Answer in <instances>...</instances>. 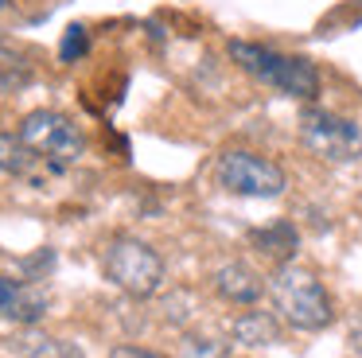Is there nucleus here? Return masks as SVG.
<instances>
[{"label": "nucleus", "mask_w": 362, "mask_h": 358, "mask_svg": "<svg viewBox=\"0 0 362 358\" xmlns=\"http://www.w3.org/2000/svg\"><path fill=\"white\" fill-rule=\"evenodd\" d=\"M253 241L261 246V253L276 257V261H288L300 238H296V230H292L288 222H273L269 230H253Z\"/></svg>", "instance_id": "obj_11"}, {"label": "nucleus", "mask_w": 362, "mask_h": 358, "mask_svg": "<svg viewBox=\"0 0 362 358\" xmlns=\"http://www.w3.org/2000/svg\"><path fill=\"white\" fill-rule=\"evenodd\" d=\"M20 140L47 163V171H66L82 160L86 152V137L82 129L59 109H32L20 121Z\"/></svg>", "instance_id": "obj_3"}, {"label": "nucleus", "mask_w": 362, "mask_h": 358, "mask_svg": "<svg viewBox=\"0 0 362 358\" xmlns=\"http://www.w3.org/2000/svg\"><path fill=\"white\" fill-rule=\"evenodd\" d=\"M20 358H78V350L63 339H51V335H28L20 342Z\"/></svg>", "instance_id": "obj_12"}, {"label": "nucleus", "mask_w": 362, "mask_h": 358, "mask_svg": "<svg viewBox=\"0 0 362 358\" xmlns=\"http://www.w3.org/2000/svg\"><path fill=\"white\" fill-rule=\"evenodd\" d=\"M43 311H47V296L40 288L24 284V280H12V277H0V319L8 323H40Z\"/></svg>", "instance_id": "obj_7"}, {"label": "nucleus", "mask_w": 362, "mask_h": 358, "mask_svg": "<svg viewBox=\"0 0 362 358\" xmlns=\"http://www.w3.org/2000/svg\"><path fill=\"white\" fill-rule=\"evenodd\" d=\"M234 339L242 347H273V342H281V323L269 311H245L234 319Z\"/></svg>", "instance_id": "obj_10"}, {"label": "nucleus", "mask_w": 362, "mask_h": 358, "mask_svg": "<svg viewBox=\"0 0 362 358\" xmlns=\"http://www.w3.org/2000/svg\"><path fill=\"white\" fill-rule=\"evenodd\" d=\"M351 347H354V354L362 358V323H354V327H351Z\"/></svg>", "instance_id": "obj_16"}, {"label": "nucleus", "mask_w": 362, "mask_h": 358, "mask_svg": "<svg viewBox=\"0 0 362 358\" xmlns=\"http://www.w3.org/2000/svg\"><path fill=\"white\" fill-rule=\"evenodd\" d=\"M183 358H226V347L214 342V339H187Z\"/></svg>", "instance_id": "obj_14"}, {"label": "nucleus", "mask_w": 362, "mask_h": 358, "mask_svg": "<svg viewBox=\"0 0 362 358\" xmlns=\"http://www.w3.org/2000/svg\"><path fill=\"white\" fill-rule=\"evenodd\" d=\"M40 168L47 171V163L20 140V132H0V171L4 175H20V179H35Z\"/></svg>", "instance_id": "obj_9"}, {"label": "nucleus", "mask_w": 362, "mask_h": 358, "mask_svg": "<svg viewBox=\"0 0 362 358\" xmlns=\"http://www.w3.org/2000/svg\"><path fill=\"white\" fill-rule=\"evenodd\" d=\"M110 358H164V354H156L148 347H113Z\"/></svg>", "instance_id": "obj_15"}, {"label": "nucleus", "mask_w": 362, "mask_h": 358, "mask_svg": "<svg viewBox=\"0 0 362 358\" xmlns=\"http://www.w3.org/2000/svg\"><path fill=\"white\" fill-rule=\"evenodd\" d=\"M226 51L250 78H257L261 86L284 93V98L312 101L315 93H320V70H315V62H308L304 54H284V51H276V47L245 43V39H230Z\"/></svg>", "instance_id": "obj_1"}, {"label": "nucleus", "mask_w": 362, "mask_h": 358, "mask_svg": "<svg viewBox=\"0 0 362 358\" xmlns=\"http://www.w3.org/2000/svg\"><path fill=\"white\" fill-rule=\"evenodd\" d=\"M214 292L230 304H257L261 292H265V280H261L245 261H226L214 272Z\"/></svg>", "instance_id": "obj_8"}, {"label": "nucleus", "mask_w": 362, "mask_h": 358, "mask_svg": "<svg viewBox=\"0 0 362 358\" xmlns=\"http://www.w3.org/2000/svg\"><path fill=\"white\" fill-rule=\"evenodd\" d=\"M300 140L308 152L327 163H351L362 156V129L351 117H339L331 109H304L300 113Z\"/></svg>", "instance_id": "obj_6"}, {"label": "nucleus", "mask_w": 362, "mask_h": 358, "mask_svg": "<svg viewBox=\"0 0 362 358\" xmlns=\"http://www.w3.org/2000/svg\"><path fill=\"white\" fill-rule=\"evenodd\" d=\"M214 179L226 187L230 195H245V199H281L288 175L281 163L265 160V156L250 152V148H230L214 163Z\"/></svg>", "instance_id": "obj_5"}, {"label": "nucleus", "mask_w": 362, "mask_h": 358, "mask_svg": "<svg viewBox=\"0 0 362 358\" xmlns=\"http://www.w3.org/2000/svg\"><path fill=\"white\" fill-rule=\"evenodd\" d=\"M86 47H90L86 28H82V23H74V28H66V35H63V47H59V54H63V62H74V59H82V54H86Z\"/></svg>", "instance_id": "obj_13"}, {"label": "nucleus", "mask_w": 362, "mask_h": 358, "mask_svg": "<svg viewBox=\"0 0 362 358\" xmlns=\"http://www.w3.org/2000/svg\"><path fill=\"white\" fill-rule=\"evenodd\" d=\"M0 4H4V0H0Z\"/></svg>", "instance_id": "obj_17"}, {"label": "nucleus", "mask_w": 362, "mask_h": 358, "mask_svg": "<svg viewBox=\"0 0 362 358\" xmlns=\"http://www.w3.org/2000/svg\"><path fill=\"white\" fill-rule=\"evenodd\" d=\"M102 269L113 288H121L125 296H136V300L152 296L164 284V257L141 238H113L105 246Z\"/></svg>", "instance_id": "obj_4"}, {"label": "nucleus", "mask_w": 362, "mask_h": 358, "mask_svg": "<svg viewBox=\"0 0 362 358\" xmlns=\"http://www.w3.org/2000/svg\"><path fill=\"white\" fill-rule=\"evenodd\" d=\"M269 292H273V308L296 331H323L335 319V304H331L323 280L304 265H281L269 277Z\"/></svg>", "instance_id": "obj_2"}]
</instances>
